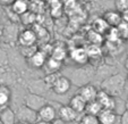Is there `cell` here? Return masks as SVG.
I'll return each mask as SVG.
<instances>
[{"mask_svg":"<svg viewBox=\"0 0 128 124\" xmlns=\"http://www.w3.org/2000/svg\"><path fill=\"white\" fill-rule=\"evenodd\" d=\"M102 18L106 21L109 26H111V27H118L122 23L121 13H119L118 10H106L103 14Z\"/></svg>","mask_w":128,"mask_h":124,"instance_id":"obj_14","label":"cell"},{"mask_svg":"<svg viewBox=\"0 0 128 124\" xmlns=\"http://www.w3.org/2000/svg\"><path fill=\"white\" fill-rule=\"evenodd\" d=\"M0 122H1V124H16V113L10 107L0 109Z\"/></svg>","mask_w":128,"mask_h":124,"instance_id":"obj_16","label":"cell"},{"mask_svg":"<svg viewBox=\"0 0 128 124\" xmlns=\"http://www.w3.org/2000/svg\"><path fill=\"white\" fill-rule=\"evenodd\" d=\"M126 81H127V79L122 74L117 73L101 83V90L106 91V93H109L114 98L120 97L124 89H125Z\"/></svg>","mask_w":128,"mask_h":124,"instance_id":"obj_1","label":"cell"},{"mask_svg":"<svg viewBox=\"0 0 128 124\" xmlns=\"http://www.w3.org/2000/svg\"><path fill=\"white\" fill-rule=\"evenodd\" d=\"M17 122H24L28 124H35L38 122V112L28 108L25 105H22L18 107L16 112Z\"/></svg>","mask_w":128,"mask_h":124,"instance_id":"obj_4","label":"cell"},{"mask_svg":"<svg viewBox=\"0 0 128 124\" xmlns=\"http://www.w3.org/2000/svg\"><path fill=\"white\" fill-rule=\"evenodd\" d=\"M114 6H116V10L122 13L128 9V0H114Z\"/></svg>","mask_w":128,"mask_h":124,"instance_id":"obj_26","label":"cell"},{"mask_svg":"<svg viewBox=\"0 0 128 124\" xmlns=\"http://www.w3.org/2000/svg\"><path fill=\"white\" fill-rule=\"evenodd\" d=\"M58 112V118L64 123H72L75 121H80V114L72 109L69 105H60Z\"/></svg>","mask_w":128,"mask_h":124,"instance_id":"obj_5","label":"cell"},{"mask_svg":"<svg viewBox=\"0 0 128 124\" xmlns=\"http://www.w3.org/2000/svg\"><path fill=\"white\" fill-rule=\"evenodd\" d=\"M23 102H24L25 106H27L28 108L35 110V112H39L42 107H44L46 104H49L48 100L43 96L39 95V93H33V92L26 93L24 96Z\"/></svg>","mask_w":128,"mask_h":124,"instance_id":"obj_3","label":"cell"},{"mask_svg":"<svg viewBox=\"0 0 128 124\" xmlns=\"http://www.w3.org/2000/svg\"><path fill=\"white\" fill-rule=\"evenodd\" d=\"M10 89L9 87H7L6 84H0V109L6 107H9L8 104L10 101Z\"/></svg>","mask_w":128,"mask_h":124,"instance_id":"obj_18","label":"cell"},{"mask_svg":"<svg viewBox=\"0 0 128 124\" xmlns=\"http://www.w3.org/2000/svg\"><path fill=\"white\" fill-rule=\"evenodd\" d=\"M26 1H28V0H26Z\"/></svg>","mask_w":128,"mask_h":124,"instance_id":"obj_35","label":"cell"},{"mask_svg":"<svg viewBox=\"0 0 128 124\" xmlns=\"http://www.w3.org/2000/svg\"><path fill=\"white\" fill-rule=\"evenodd\" d=\"M52 124H65V123H64V122H62V121H60V119H59V118H57V119H56V121L53 122V123H52Z\"/></svg>","mask_w":128,"mask_h":124,"instance_id":"obj_30","label":"cell"},{"mask_svg":"<svg viewBox=\"0 0 128 124\" xmlns=\"http://www.w3.org/2000/svg\"><path fill=\"white\" fill-rule=\"evenodd\" d=\"M35 124H52L50 123V122H43V121H38Z\"/></svg>","mask_w":128,"mask_h":124,"instance_id":"obj_31","label":"cell"},{"mask_svg":"<svg viewBox=\"0 0 128 124\" xmlns=\"http://www.w3.org/2000/svg\"><path fill=\"white\" fill-rule=\"evenodd\" d=\"M78 124H100L99 117L94 116V115H90V114H84L80 116Z\"/></svg>","mask_w":128,"mask_h":124,"instance_id":"obj_23","label":"cell"},{"mask_svg":"<svg viewBox=\"0 0 128 124\" xmlns=\"http://www.w3.org/2000/svg\"><path fill=\"white\" fill-rule=\"evenodd\" d=\"M68 105H69L70 107L75 110V112H77L78 114H82V113L85 112V109H86L87 102L85 101V100L83 99L80 95H78V93H76V95H74L69 99Z\"/></svg>","mask_w":128,"mask_h":124,"instance_id":"obj_15","label":"cell"},{"mask_svg":"<svg viewBox=\"0 0 128 124\" xmlns=\"http://www.w3.org/2000/svg\"><path fill=\"white\" fill-rule=\"evenodd\" d=\"M95 70L91 66H82L80 68H77L72 73V78H70V81H72V84L76 85L78 88H82L86 84H90L92 79L94 78L95 75Z\"/></svg>","mask_w":128,"mask_h":124,"instance_id":"obj_2","label":"cell"},{"mask_svg":"<svg viewBox=\"0 0 128 124\" xmlns=\"http://www.w3.org/2000/svg\"><path fill=\"white\" fill-rule=\"evenodd\" d=\"M16 124H28V123H24V122H17Z\"/></svg>","mask_w":128,"mask_h":124,"instance_id":"obj_33","label":"cell"},{"mask_svg":"<svg viewBox=\"0 0 128 124\" xmlns=\"http://www.w3.org/2000/svg\"><path fill=\"white\" fill-rule=\"evenodd\" d=\"M96 100L100 102V105L102 106L103 109H111V110H116L117 108V102H116V98L110 96L109 93H106L103 90H99L98 93V98ZM117 112V110H116Z\"/></svg>","mask_w":128,"mask_h":124,"instance_id":"obj_11","label":"cell"},{"mask_svg":"<svg viewBox=\"0 0 128 124\" xmlns=\"http://www.w3.org/2000/svg\"><path fill=\"white\" fill-rule=\"evenodd\" d=\"M98 117L100 124H121V116L116 110L103 109Z\"/></svg>","mask_w":128,"mask_h":124,"instance_id":"obj_10","label":"cell"},{"mask_svg":"<svg viewBox=\"0 0 128 124\" xmlns=\"http://www.w3.org/2000/svg\"><path fill=\"white\" fill-rule=\"evenodd\" d=\"M36 41H38V35L36 32L31 29H26L24 31L20 32L18 35V43L20 47H32L35 46Z\"/></svg>","mask_w":128,"mask_h":124,"instance_id":"obj_9","label":"cell"},{"mask_svg":"<svg viewBox=\"0 0 128 124\" xmlns=\"http://www.w3.org/2000/svg\"><path fill=\"white\" fill-rule=\"evenodd\" d=\"M109 25L106 24V22L102 18V17H100V18H96V20L94 21V23H93V31L96 32V33L99 34H104L106 33V32L109 31Z\"/></svg>","mask_w":128,"mask_h":124,"instance_id":"obj_21","label":"cell"},{"mask_svg":"<svg viewBox=\"0 0 128 124\" xmlns=\"http://www.w3.org/2000/svg\"><path fill=\"white\" fill-rule=\"evenodd\" d=\"M121 20H122V23L128 24V9L121 13Z\"/></svg>","mask_w":128,"mask_h":124,"instance_id":"obj_28","label":"cell"},{"mask_svg":"<svg viewBox=\"0 0 128 124\" xmlns=\"http://www.w3.org/2000/svg\"><path fill=\"white\" fill-rule=\"evenodd\" d=\"M67 56H68V52L62 47H56V48H53L52 55H51V57H52L53 59H56V60L60 61V63H62V60H65Z\"/></svg>","mask_w":128,"mask_h":124,"instance_id":"obj_22","label":"cell"},{"mask_svg":"<svg viewBox=\"0 0 128 124\" xmlns=\"http://www.w3.org/2000/svg\"><path fill=\"white\" fill-rule=\"evenodd\" d=\"M126 79H127V82H128V74H127V78H126Z\"/></svg>","mask_w":128,"mask_h":124,"instance_id":"obj_34","label":"cell"},{"mask_svg":"<svg viewBox=\"0 0 128 124\" xmlns=\"http://www.w3.org/2000/svg\"><path fill=\"white\" fill-rule=\"evenodd\" d=\"M10 9L17 16H22L28 12V1L26 0H15L10 5Z\"/></svg>","mask_w":128,"mask_h":124,"instance_id":"obj_17","label":"cell"},{"mask_svg":"<svg viewBox=\"0 0 128 124\" xmlns=\"http://www.w3.org/2000/svg\"><path fill=\"white\" fill-rule=\"evenodd\" d=\"M70 88H72V81H70V79L67 78V76L60 75L54 81L51 90L56 93V95L61 96V95H66L70 90Z\"/></svg>","mask_w":128,"mask_h":124,"instance_id":"obj_7","label":"cell"},{"mask_svg":"<svg viewBox=\"0 0 128 124\" xmlns=\"http://www.w3.org/2000/svg\"><path fill=\"white\" fill-rule=\"evenodd\" d=\"M125 68L128 71V57L126 58V60H125Z\"/></svg>","mask_w":128,"mask_h":124,"instance_id":"obj_32","label":"cell"},{"mask_svg":"<svg viewBox=\"0 0 128 124\" xmlns=\"http://www.w3.org/2000/svg\"><path fill=\"white\" fill-rule=\"evenodd\" d=\"M120 116H121V124H128V109L127 108L121 113Z\"/></svg>","mask_w":128,"mask_h":124,"instance_id":"obj_27","label":"cell"},{"mask_svg":"<svg viewBox=\"0 0 128 124\" xmlns=\"http://www.w3.org/2000/svg\"><path fill=\"white\" fill-rule=\"evenodd\" d=\"M103 110L102 106L100 105V102L98 100L94 101L87 102L86 105V109H85V114H90V115H94V116H99L100 113Z\"/></svg>","mask_w":128,"mask_h":124,"instance_id":"obj_20","label":"cell"},{"mask_svg":"<svg viewBox=\"0 0 128 124\" xmlns=\"http://www.w3.org/2000/svg\"><path fill=\"white\" fill-rule=\"evenodd\" d=\"M38 50H39V49H38V47H35V46H32V47H22V55L28 59L30 57H31L32 55L35 54Z\"/></svg>","mask_w":128,"mask_h":124,"instance_id":"obj_25","label":"cell"},{"mask_svg":"<svg viewBox=\"0 0 128 124\" xmlns=\"http://www.w3.org/2000/svg\"><path fill=\"white\" fill-rule=\"evenodd\" d=\"M48 58L49 57L44 54L43 51H41L39 49L35 54L32 55V56L27 59V63H28V65L33 68H43L44 65H46V60H48Z\"/></svg>","mask_w":128,"mask_h":124,"instance_id":"obj_13","label":"cell"},{"mask_svg":"<svg viewBox=\"0 0 128 124\" xmlns=\"http://www.w3.org/2000/svg\"><path fill=\"white\" fill-rule=\"evenodd\" d=\"M77 93L85 100L86 102H91L96 100L98 98V93H99V90L96 89V87L93 84H86L84 87L80 88L77 91Z\"/></svg>","mask_w":128,"mask_h":124,"instance_id":"obj_12","label":"cell"},{"mask_svg":"<svg viewBox=\"0 0 128 124\" xmlns=\"http://www.w3.org/2000/svg\"><path fill=\"white\" fill-rule=\"evenodd\" d=\"M69 57L72 61L77 65L80 66H85L88 61L90 57L87 54V50L82 47H77V48H74L69 51Z\"/></svg>","mask_w":128,"mask_h":124,"instance_id":"obj_8","label":"cell"},{"mask_svg":"<svg viewBox=\"0 0 128 124\" xmlns=\"http://www.w3.org/2000/svg\"><path fill=\"white\" fill-rule=\"evenodd\" d=\"M15 0H0V4L1 5H12Z\"/></svg>","mask_w":128,"mask_h":124,"instance_id":"obj_29","label":"cell"},{"mask_svg":"<svg viewBox=\"0 0 128 124\" xmlns=\"http://www.w3.org/2000/svg\"><path fill=\"white\" fill-rule=\"evenodd\" d=\"M61 64L60 61L56 60V59H53L52 57H49L48 60H46V65H44V71H46V75H49V74H54V73H58L59 71H60L61 68Z\"/></svg>","mask_w":128,"mask_h":124,"instance_id":"obj_19","label":"cell"},{"mask_svg":"<svg viewBox=\"0 0 128 124\" xmlns=\"http://www.w3.org/2000/svg\"><path fill=\"white\" fill-rule=\"evenodd\" d=\"M57 116H58V112L56 110L54 106L51 104H46L38 112V121L53 123L57 119Z\"/></svg>","mask_w":128,"mask_h":124,"instance_id":"obj_6","label":"cell"},{"mask_svg":"<svg viewBox=\"0 0 128 124\" xmlns=\"http://www.w3.org/2000/svg\"><path fill=\"white\" fill-rule=\"evenodd\" d=\"M20 18H22V23H23V24H25V25L33 24V23L35 22V20H36L35 15H34L33 13H31V12L25 13L24 15H22V16H20Z\"/></svg>","mask_w":128,"mask_h":124,"instance_id":"obj_24","label":"cell"}]
</instances>
